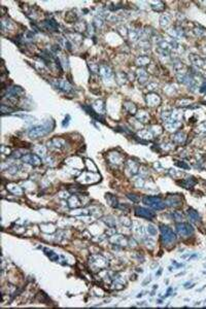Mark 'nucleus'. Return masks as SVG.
<instances>
[{"label":"nucleus","mask_w":206,"mask_h":309,"mask_svg":"<svg viewBox=\"0 0 206 309\" xmlns=\"http://www.w3.org/2000/svg\"><path fill=\"white\" fill-rule=\"evenodd\" d=\"M54 128H55L54 121L49 120V121H46V122H44V124L31 127V128L28 130V136L30 138H32V139H36V138L46 136V134L52 132Z\"/></svg>","instance_id":"1"},{"label":"nucleus","mask_w":206,"mask_h":309,"mask_svg":"<svg viewBox=\"0 0 206 309\" xmlns=\"http://www.w3.org/2000/svg\"><path fill=\"white\" fill-rule=\"evenodd\" d=\"M142 202L146 205L150 206V208L156 209V210H162L166 206V203L160 198V197H155V196H146L143 197Z\"/></svg>","instance_id":"2"},{"label":"nucleus","mask_w":206,"mask_h":309,"mask_svg":"<svg viewBox=\"0 0 206 309\" xmlns=\"http://www.w3.org/2000/svg\"><path fill=\"white\" fill-rule=\"evenodd\" d=\"M161 234H162V241L164 243H171L175 240V234L173 233V231L167 226L161 225L160 226Z\"/></svg>","instance_id":"3"},{"label":"nucleus","mask_w":206,"mask_h":309,"mask_svg":"<svg viewBox=\"0 0 206 309\" xmlns=\"http://www.w3.org/2000/svg\"><path fill=\"white\" fill-rule=\"evenodd\" d=\"M176 230L181 236H190L193 234L194 229L190 224L187 223H180V224H176Z\"/></svg>","instance_id":"4"},{"label":"nucleus","mask_w":206,"mask_h":309,"mask_svg":"<svg viewBox=\"0 0 206 309\" xmlns=\"http://www.w3.org/2000/svg\"><path fill=\"white\" fill-rule=\"evenodd\" d=\"M135 214L140 218H146V220H152L156 216V213L154 211L150 210L148 208H143V207H136L135 208Z\"/></svg>","instance_id":"5"},{"label":"nucleus","mask_w":206,"mask_h":309,"mask_svg":"<svg viewBox=\"0 0 206 309\" xmlns=\"http://www.w3.org/2000/svg\"><path fill=\"white\" fill-rule=\"evenodd\" d=\"M22 161L24 163L30 164V165H33V166H38L41 164L40 158L34 154H26L24 156H22Z\"/></svg>","instance_id":"6"},{"label":"nucleus","mask_w":206,"mask_h":309,"mask_svg":"<svg viewBox=\"0 0 206 309\" xmlns=\"http://www.w3.org/2000/svg\"><path fill=\"white\" fill-rule=\"evenodd\" d=\"M146 102H148V106H158L161 103V99L157 94L150 93L146 96Z\"/></svg>","instance_id":"7"},{"label":"nucleus","mask_w":206,"mask_h":309,"mask_svg":"<svg viewBox=\"0 0 206 309\" xmlns=\"http://www.w3.org/2000/svg\"><path fill=\"white\" fill-rule=\"evenodd\" d=\"M100 70V75L105 79V81H109L111 79L112 77V72H111V69L106 65H101L99 68Z\"/></svg>","instance_id":"8"},{"label":"nucleus","mask_w":206,"mask_h":309,"mask_svg":"<svg viewBox=\"0 0 206 309\" xmlns=\"http://www.w3.org/2000/svg\"><path fill=\"white\" fill-rule=\"evenodd\" d=\"M56 86L57 88H59V90L66 92V93H69L72 90V87L70 86V84L67 81H65V79H59V81H57Z\"/></svg>","instance_id":"9"},{"label":"nucleus","mask_w":206,"mask_h":309,"mask_svg":"<svg viewBox=\"0 0 206 309\" xmlns=\"http://www.w3.org/2000/svg\"><path fill=\"white\" fill-rule=\"evenodd\" d=\"M44 26L46 30L56 31L57 29H58L59 25H58V23H56V21L53 20V19H46V20L44 21Z\"/></svg>","instance_id":"10"},{"label":"nucleus","mask_w":206,"mask_h":309,"mask_svg":"<svg viewBox=\"0 0 206 309\" xmlns=\"http://www.w3.org/2000/svg\"><path fill=\"white\" fill-rule=\"evenodd\" d=\"M65 140L62 139V138H58V137H55L49 142V145H52L54 147H62V146L65 145Z\"/></svg>","instance_id":"11"},{"label":"nucleus","mask_w":206,"mask_h":309,"mask_svg":"<svg viewBox=\"0 0 206 309\" xmlns=\"http://www.w3.org/2000/svg\"><path fill=\"white\" fill-rule=\"evenodd\" d=\"M165 203L170 205V206L176 207V206H179L180 205V200L179 199H176V196H169L167 199H166Z\"/></svg>","instance_id":"12"},{"label":"nucleus","mask_w":206,"mask_h":309,"mask_svg":"<svg viewBox=\"0 0 206 309\" xmlns=\"http://www.w3.org/2000/svg\"><path fill=\"white\" fill-rule=\"evenodd\" d=\"M188 214H189V218L192 222L194 223H198L200 221V216L198 214V212L196 210H194L193 208H190L189 211H188Z\"/></svg>","instance_id":"13"},{"label":"nucleus","mask_w":206,"mask_h":309,"mask_svg":"<svg viewBox=\"0 0 206 309\" xmlns=\"http://www.w3.org/2000/svg\"><path fill=\"white\" fill-rule=\"evenodd\" d=\"M68 204H69L70 207L72 208H76V207H79L80 206V201L79 199L77 198V196H71L68 200Z\"/></svg>","instance_id":"14"},{"label":"nucleus","mask_w":206,"mask_h":309,"mask_svg":"<svg viewBox=\"0 0 206 309\" xmlns=\"http://www.w3.org/2000/svg\"><path fill=\"white\" fill-rule=\"evenodd\" d=\"M124 107H125V109H126V110L128 111L130 114H135V113H136V111H137L136 106H135V105L133 104L132 102H125Z\"/></svg>","instance_id":"15"},{"label":"nucleus","mask_w":206,"mask_h":309,"mask_svg":"<svg viewBox=\"0 0 206 309\" xmlns=\"http://www.w3.org/2000/svg\"><path fill=\"white\" fill-rule=\"evenodd\" d=\"M136 63H137V65H140V66L148 65V64L150 63V59H148V57H146V56H140L138 59L136 60Z\"/></svg>","instance_id":"16"},{"label":"nucleus","mask_w":206,"mask_h":309,"mask_svg":"<svg viewBox=\"0 0 206 309\" xmlns=\"http://www.w3.org/2000/svg\"><path fill=\"white\" fill-rule=\"evenodd\" d=\"M195 183H196V180H193V179L188 178V179H186V180L179 183V185H184L186 189H191L192 187H194V185H195Z\"/></svg>","instance_id":"17"},{"label":"nucleus","mask_w":206,"mask_h":309,"mask_svg":"<svg viewBox=\"0 0 206 309\" xmlns=\"http://www.w3.org/2000/svg\"><path fill=\"white\" fill-rule=\"evenodd\" d=\"M7 189H8L9 191L11 192V193H13V194H15V195H22V193H23L22 190L20 189L18 185H7Z\"/></svg>","instance_id":"18"},{"label":"nucleus","mask_w":206,"mask_h":309,"mask_svg":"<svg viewBox=\"0 0 206 309\" xmlns=\"http://www.w3.org/2000/svg\"><path fill=\"white\" fill-rule=\"evenodd\" d=\"M106 200L108 201V203L111 205V206H117V198H115V196H112V195H106Z\"/></svg>","instance_id":"19"},{"label":"nucleus","mask_w":206,"mask_h":309,"mask_svg":"<svg viewBox=\"0 0 206 309\" xmlns=\"http://www.w3.org/2000/svg\"><path fill=\"white\" fill-rule=\"evenodd\" d=\"M35 152L39 156H44L46 154V148L44 146H41V145H37L36 147L34 148Z\"/></svg>","instance_id":"20"},{"label":"nucleus","mask_w":206,"mask_h":309,"mask_svg":"<svg viewBox=\"0 0 206 309\" xmlns=\"http://www.w3.org/2000/svg\"><path fill=\"white\" fill-rule=\"evenodd\" d=\"M65 20L67 21V22H69V23H73L74 21L76 20L75 13L73 15L72 13H68L67 15H66V17H65Z\"/></svg>","instance_id":"21"},{"label":"nucleus","mask_w":206,"mask_h":309,"mask_svg":"<svg viewBox=\"0 0 206 309\" xmlns=\"http://www.w3.org/2000/svg\"><path fill=\"white\" fill-rule=\"evenodd\" d=\"M169 21H170V17L168 15H162V17H161V19H160V22H161V25H162V26H164V25H167L168 23H169Z\"/></svg>","instance_id":"22"},{"label":"nucleus","mask_w":206,"mask_h":309,"mask_svg":"<svg viewBox=\"0 0 206 309\" xmlns=\"http://www.w3.org/2000/svg\"><path fill=\"white\" fill-rule=\"evenodd\" d=\"M137 118H138V120L140 121V122L146 123V122H148V114L146 112H141L140 114L137 117Z\"/></svg>","instance_id":"23"},{"label":"nucleus","mask_w":206,"mask_h":309,"mask_svg":"<svg viewBox=\"0 0 206 309\" xmlns=\"http://www.w3.org/2000/svg\"><path fill=\"white\" fill-rule=\"evenodd\" d=\"M46 253H48V254H46V255H48L49 257H50V259L52 260V261H57V260H58V256H57V255H55V254L53 253V251H51V250H50V251H48V250H46Z\"/></svg>","instance_id":"24"},{"label":"nucleus","mask_w":206,"mask_h":309,"mask_svg":"<svg viewBox=\"0 0 206 309\" xmlns=\"http://www.w3.org/2000/svg\"><path fill=\"white\" fill-rule=\"evenodd\" d=\"M148 233L152 234V235H156V234H157V230L155 229V227L153 226V225H148Z\"/></svg>","instance_id":"25"},{"label":"nucleus","mask_w":206,"mask_h":309,"mask_svg":"<svg viewBox=\"0 0 206 309\" xmlns=\"http://www.w3.org/2000/svg\"><path fill=\"white\" fill-rule=\"evenodd\" d=\"M174 218H175L176 221H180L182 220V214L181 213H178V212H175V213L173 214Z\"/></svg>","instance_id":"26"},{"label":"nucleus","mask_w":206,"mask_h":309,"mask_svg":"<svg viewBox=\"0 0 206 309\" xmlns=\"http://www.w3.org/2000/svg\"><path fill=\"white\" fill-rule=\"evenodd\" d=\"M176 165L179 166V167L184 168V169H188V168H189V166L186 165V164H184V162H177V163H176Z\"/></svg>","instance_id":"27"},{"label":"nucleus","mask_w":206,"mask_h":309,"mask_svg":"<svg viewBox=\"0 0 206 309\" xmlns=\"http://www.w3.org/2000/svg\"><path fill=\"white\" fill-rule=\"evenodd\" d=\"M134 196H135V195H131V194H129V195H128V198H130L131 200H133V201H134V202H136V201L138 200V199H137V198H135Z\"/></svg>","instance_id":"28"},{"label":"nucleus","mask_w":206,"mask_h":309,"mask_svg":"<svg viewBox=\"0 0 206 309\" xmlns=\"http://www.w3.org/2000/svg\"><path fill=\"white\" fill-rule=\"evenodd\" d=\"M201 92H202V93H206V81L203 84V85H202V87H201Z\"/></svg>","instance_id":"29"},{"label":"nucleus","mask_w":206,"mask_h":309,"mask_svg":"<svg viewBox=\"0 0 206 309\" xmlns=\"http://www.w3.org/2000/svg\"><path fill=\"white\" fill-rule=\"evenodd\" d=\"M69 119H70V117H69V115H67V120H66V119H65V120H64V123H63V127H65V126H68V121H69Z\"/></svg>","instance_id":"30"}]
</instances>
